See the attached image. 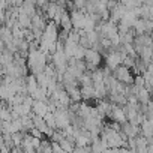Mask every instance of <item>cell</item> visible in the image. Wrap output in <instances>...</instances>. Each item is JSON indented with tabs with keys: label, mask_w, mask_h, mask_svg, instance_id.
Segmentation results:
<instances>
[{
	"label": "cell",
	"mask_w": 153,
	"mask_h": 153,
	"mask_svg": "<svg viewBox=\"0 0 153 153\" xmlns=\"http://www.w3.org/2000/svg\"><path fill=\"white\" fill-rule=\"evenodd\" d=\"M65 89H66V92H68L72 102H80L83 99L81 98V90H80L78 86H69V87H65Z\"/></svg>",
	"instance_id": "52a82bcc"
},
{
	"label": "cell",
	"mask_w": 153,
	"mask_h": 153,
	"mask_svg": "<svg viewBox=\"0 0 153 153\" xmlns=\"http://www.w3.org/2000/svg\"><path fill=\"white\" fill-rule=\"evenodd\" d=\"M59 26L62 27V30H65V32H71L74 27H72V21H71V14L65 9L63 11V14H62V18H60V23H59Z\"/></svg>",
	"instance_id": "8992f818"
},
{
	"label": "cell",
	"mask_w": 153,
	"mask_h": 153,
	"mask_svg": "<svg viewBox=\"0 0 153 153\" xmlns=\"http://www.w3.org/2000/svg\"><path fill=\"white\" fill-rule=\"evenodd\" d=\"M32 111H33V114H36V116H42V117H44V116L50 111V108H48V102H47V101H41V99H33Z\"/></svg>",
	"instance_id": "5b68a950"
},
{
	"label": "cell",
	"mask_w": 153,
	"mask_h": 153,
	"mask_svg": "<svg viewBox=\"0 0 153 153\" xmlns=\"http://www.w3.org/2000/svg\"><path fill=\"white\" fill-rule=\"evenodd\" d=\"M17 21H18V24H20L21 29H32V17L27 15V14H24L23 11L18 12Z\"/></svg>",
	"instance_id": "ba28073f"
},
{
	"label": "cell",
	"mask_w": 153,
	"mask_h": 153,
	"mask_svg": "<svg viewBox=\"0 0 153 153\" xmlns=\"http://www.w3.org/2000/svg\"><path fill=\"white\" fill-rule=\"evenodd\" d=\"M102 60H104V57H102V54L98 50H95V48H87L86 50L84 62H86V68L90 69V72L95 71L96 68H99V65L102 63Z\"/></svg>",
	"instance_id": "7a4b0ae2"
},
{
	"label": "cell",
	"mask_w": 153,
	"mask_h": 153,
	"mask_svg": "<svg viewBox=\"0 0 153 153\" xmlns=\"http://www.w3.org/2000/svg\"><path fill=\"white\" fill-rule=\"evenodd\" d=\"M113 76H114L117 81L125 83V84H132L134 83V78H135V76L132 75V72H131V68H128L123 63L113 69Z\"/></svg>",
	"instance_id": "3957f363"
},
{
	"label": "cell",
	"mask_w": 153,
	"mask_h": 153,
	"mask_svg": "<svg viewBox=\"0 0 153 153\" xmlns=\"http://www.w3.org/2000/svg\"><path fill=\"white\" fill-rule=\"evenodd\" d=\"M53 113H54V119H56V129H65L71 125V114H69L68 108L59 107Z\"/></svg>",
	"instance_id": "277c9868"
},
{
	"label": "cell",
	"mask_w": 153,
	"mask_h": 153,
	"mask_svg": "<svg viewBox=\"0 0 153 153\" xmlns=\"http://www.w3.org/2000/svg\"><path fill=\"white\" fill-rule=\"evenodd\" d=\"M9 6H21L24 0H6Z\"/></svg>",
	"instance_id": "9c48e42d"
},
{
	"label": "cell",
	"mask_w": 153,
	"mask_h": 153,
	"mask_svg": "<svg viewBox=\"0 0 153 153\" xmlns=\"http://www.w3.org/2000/svg\"><path fill=\"white\" fill-rule=\"evenodd\" d=\"M48 65V56L41 51L39 48L36 50H30L29 54H27V68L32 74H39V72H44L45 66Z\"/></svg>",
	"instance_id": "6da1fadb"
}]
</instances>
